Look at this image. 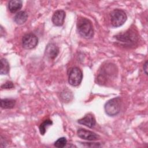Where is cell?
I'll use <instances>...</instances> for the list:
<instances>
[{
  "label": "cell",
  "mask_w": 148,
  "mask_h": 148,
  "mask_svg": "<svg viewBox=\"0 0 148 148\" xmlns=\"http://www.w3.org/2000/svg\"><path fill=\"white\" fill-rule=\"evenodd\" d=\"M117 68L115 64L106 63L101 66L97 76V83L100 85H106L116 78Z\"/></svg>",
  "instance_id": "obj_1"
},
{
  "label": "cell",
  "mask_w": 148,
  "mask_h": 148,
  "mask_svg": "<svg viewBox=\"0 0 148 148\" xmlns=\"http://www.w3.org/2000/svg\"><path fill=\"white\" fill-rule=\"evenodd\" d=\"M77 30L81 36L90 39L94 36V28L91 21L87 18L80 17L77 20Z\"/></svg>",
  "instance_id": "obj_2"
},
{
  "label": "cell",
  "mask_w": 148,
  "mask_h": 148,
  "mask_svg": "<svg viewBox=\"0 0 148 148\" xmlns=\"http://www.w3.org/2000/svg\"><path fill=\"white\" fill-rule=\"evenodd\" d=\"M114 38L124 46H134L138 40V35L134 29H129L126 32L119 34L114 36Z\"/></svg>",
  "instance_id": "obj_3"
},
{
  "label": "cell",
  "mask_w": 148,
  "mask_h": 148,
  "mask_svg": "<svg viewBox=\"0 0 148 148\" xmlns=\"http://www.w3.org/2000/svg\"><path fill=\"white\" fill-rule=\"evenodd\" d=\"M121 99L117 97L108 101L104 106L105 113L109 116L117 115L120 111Z\"/></svg>",
  "instance_id": "obj_4"
},
{
  "label": "cell",
  "mask_w": 148,
  "mask_h": 148,
  "mask_svg": "<svg viewBox=\"0 0 148 148\" xmlns=\"http://www.w3.org/2000/svg\"><path fill=\"white\" fill-rule=\"evenodd\" d=\"M127 19V14L123 10L116 9L110 13V21L113 27L121 26L125 23Z\"/></svg>",
  "instance_id": "obj_5"
},
{
  "label": "cell",
  "mask_w": 148,
  "mask_h": 148,
  "mask_svg": "<svg viewBox=\"0 0 148 148\" xmlns=\"http://www.w3.org/2000/svg\"><path fill=\"white\" fill-rule=\"evenodd\" d=\"M83 79V73L78 67L72 68L69 72L68 83L70 85L76 87L81 83Z\"/></svg>",
  "instance_id": "obj_6"
},
{
  "label": "cell",
  "mask_w": 148,
  "mask_h": 148,
  "mask_svg": "<svg viewBox=\"0 0 148 148\" xmlns=\"http://www.w3.org/2000/svg\"><path fill=\"white\" fill-rule=\"evenodd\" d=\"M38 43V38L32 33L27 34L22 38V45L25 49H32L37 46Z\"/></svg>",
  "instance_id": "obj_7"
},
{
  "label": "cell",
  "mask_w": 148,
  "mask_h": 148,
  "mask_svg": "<svg viewBox=\"0 0 148 148\" xmlns=\"http://www.w3.org/2000/svg\"><path fill=\"white\" fill-rule=\"evenodd\" d=\"M77 136L83 139L92 141L99 139V136L96 133L84 128H79L77 131Z\"/></svg>",
  "instance_id": "obj_8"
},
{
  "label": "cell",
  "mask_w": 148,
  "mask_h": 148,
  "mask_svg": "<svg viewBox=\"0 0 148 148\" xmlns=\"http://www.w3.org/2000/svg\"><path fill=\"white\" fill-rule=\"evenodd\" d=\"M66 14L63 10H58L56 11L51 18L52 22L56 26H62L64 24Z\"/></svg>",
  "instance_id": "obj_9"
},
{
  "label": "cell",
  "mask_w": 148,
  "mask_h": 148,
  "mask_svg": "<svg viewBox=\"0 0 148 148\" xmlns=\"http://www.w3.org/2000/svg\"><path fill=\"white\" fill-rule=\"evenodd\" d=\"M77 123L91 128L95 125L96 120L93 114L91 113H88L86 114L83 118L78 120Z\"/></svg>",
  "instance_id": "obj_10"
},
{
  "label": "cell",
  "mask_w": 148,
  "mask_h": 148,
  "mask_svg": "<svg viewBox=\"0 0 148 148\" xmlns=\"http://www.w3.org/2000/svg\"><path fill=\"white\" fill-rule=\"evenodd\" d=\"M45 53L48 58L54 60L57 57L59 53V49L54 43H50L46 46Z\"/></svg>",
  "instance_id": "obj_11"
},
{
  "label": "cell",
  "mask_w": 148,
  "mask_h": 148,
  "mask_svg": "<svg viewBox=\"0 0 148 148\" xmlns=\"http://www.w3.org/2000/svg\"><path fill=\"white\" fill-rule=\"evenodd\" d=\"M23 2L20 0H11L8 3V9L12 13H14L21 9Z\"/></svg>",
  "instance_id": "obj_12"
},
{
  "label": "cell",
  "mask_w": 148,
  "mask_h": 148,
  "mask_svg": "<svg viewBox=\"0 0 148 148\" xmlns=\"http://www.w3.org/2000/svg\"><path fill=\"white\" fill-rule=\"evenodd\" d=\"M28 18V14L25 11H20L18 12L14 17V22L18 25L23 24L26 22Z\"/></svg>",
  "instance_id": "obj_13"
},
{
  "label": "cell",
  "mask_w": 148,
  "mask_h": 148,
  "mask_svg": "<svg viewBox=\"0 0 148 148\" xmlns=\"http://www.w3.org/2000/svg\"><path fill=\"white\" fill-rule=\"evenodd\" d=\"M16 102V100L13 99H2L1 101V106L3 109H12L15 106Z\"/></svg>",
  "instance_id": "obj_14"
},
{
  "label": "cell",
  "mask_w": 148,
  "mask_h": 148,
  "mask_svg": "<svg viewBox=\"0 0 148 148\" xmlns=\"http://www.w3.org/2000/svg\"><path fill=\"white\" fill-rule=\"evenodd\" d=\"M9 64L6 59L2 58L1 60V70L0 73L1 75H8L9 72Z\"/></svg>",
  "instance_id": "obj_15"
},
{
  "label": "cell",
  "mask_w": 148,
  "mask_h": 148,
  "mask_svg": "<svg viewBox=\"0 0 148 148\" xmlns=\"http://www.w3.org/2000/svg\"><path fill=\"white\" fill-rule=\"evenodd\" d=\"M52 124H53V121L50 119H47V120H45L44 121H43L39 127L40 134L43 135L46 131V129Z\"/></svg>",
  "instance_id": "obj_16"
},
{
  "label": "cell",
  "mask_w": 148,
  "mask_h": 148,
  "mask_svg": "<svg viewBox=\"0 0 148 148\" xmlns=\"http://www.w3.org/2000/svg\"><path fill=\"white\" fill-rule=\"evenodd\" d=\"M67 140L65 137H61L58 138L54 143L55 147L58 148H62L66 146Z\"/></svg>",
  "instance_id": "obj_17"
},
{
  "label": "cell",
  "mask_w": 148,
  "mask_h": 148,
  "mask_svg": "<svg viewBox=\"0 0 148 148\" xmlns=\"http://www.w3.org/2000/svg\"><path fill=\"white\" fill-rule=\"evenodd\" d=\"M72 94L69 91L62 92L61 94V98L63 99L64 101H69L71 100V98H72Z\"/></svg>",
  "instance_id": "obj_18"
},
{
  "label": "cell",
  "mask_w": 148,
  "mask_h": 148,
  "mask_svg": "<svg viewBox=\"0 0 148 148\" xmlns=\"http://www.w3.org/2000/svg\"><path fill=\"white\" fill-rule=\"evenodd\" d=\"M14 87V84L12 82L10 81H7L6 82H5L4 84H3L1 86V88H5V89H10Z\"/></svg>",
  "instance_id": "obj_19"
},
{
  "label": "cell",
  "mask_w": 148,
  "mask_h": 148,
  "mask_svg": "<svg viewBox=\"0 0 148 148\" xmlns=\"http://www.w3.org/2000/svg\"><path fill=\"white\" fill-rule=\"evenodd\" d=\"M143 71L145 73V74L146 75H147V61H146L145 62V63L143 65Z\"/></svg>",
  "instance_id": "obj_20"
}]
</instances>
